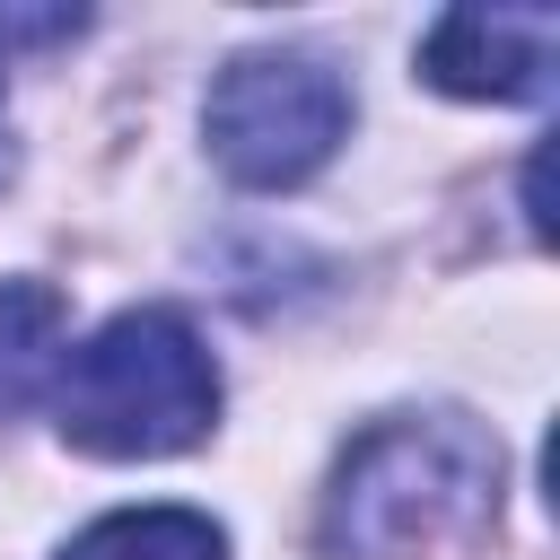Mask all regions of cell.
I'll return each instance as SVG.
<instances>
[{"mask_svg":"<svg viewBox=\"0 0 560 560\" xmlns=\"http://www.w3.org/2000/svg\"><path fill=\"white\" fill-rule=\"evenodd\" d=\"M490 499H499V446L472 420L455 411L376 420L324 490V542L341 560H420L429 542L481 525Z\"/></svg>","mask_w":560,"mask_h":560,"instance_id":"cell-1","label":"cell"},{"mask_svg":"<svg viewBox=\"0 0 560 560\" xmlns=\"http://www.w3.org/2000/svg\"><path fill=\"white\" fill-rule=\"evenodd\" d=\"M52 420L79 455H175L219 420V368L184 315L131 306L61 359Z\"/></svg>","mask_w":560,"mask_h":560,"instance_id":"cell-2","label":"cell"},{"mask_svg":"<svg viewBox=\"0 0 560 560\" xmlns=\"http://www.w3.org/2000/svg\"><path fill=\"white\" fill-rule=\"evenodd\" d=\"M341 122H350V88L315 52H245V61H228L219 88H210V114H201L210 158L254 192L306 184L341 149Z\"/></svg>","mask_w":560,"mask_h":560,"instance_id":"cell-3","label":"cell"},{"mask_svg":"<svg viewBox=\"0 0 560 560\" xmlns=\"http://www.w3.org/2000/svg\"><path fill=\"white\" fill-rule=\"evenodd\" d=\"M551 52H560V18L551 9H455L429 26L420 61L446 96H542L551 88Z\"/></svg>","mask_w":560,"mask_h":560,"instance_id":"cell-4","label":"cell"},{"mask_svg":"<svg viewBox=\"0 0 560 560\" xmlns=\"http://www.w3.org/2000/svg\"><path fill=\"white\" fill-rule=\"evenodd\" d=\"M61 560H228V534L192 508H122L88 525Z\"/></svg>","mask_w":560,"mask_h":560,"instance_id":"cell-5","label":"cell"},{"mask_svg":"<svg viewBox=\"0 0 560 560\" xmlns=\"http://www.w3.org/2000/svg\"><path fill=\"white\" fill-rule=\"evenodd\" d=\"M52 332H61V298L35 289V280H0V411L35 385Z\"/></svg>","mask_w":560,"mask_h":560,"instance_id":"cell-6","label":"cell"}]
</instances>
